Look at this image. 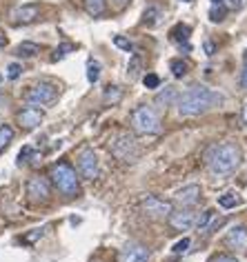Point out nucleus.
<instances>
[{
	"instance_id": "1",
	"label": "nucleus",
	"mask_w": 247,
	"mask_h": 262,
	"mask_svg": "<svg viewBox=\"0 0 247 262\" xmlns=\"http://www.w3.org/2000/svg\"><path fill=\"white\" fill-rule=\"evenodd\" d=\"M223 102V96L218 94V91H212L203 87V84H194L185 91V94L178 96V114L185 116V118H196L200 114H207L210 109L218 107V104Z\"/></svg>"
},
{
	"instance_id": "2",
	"label": "nucleus",
	"mask_w": 247,
	"mask_h": 262,
	"mask_svg": "<svg viewBox=\"0 0 247 262\" xmlns=\"http://www.w3.org/2000/svg\"><path fill=\"white\" fill-rule=\"evenodd\" d=\"M240 160H243V154H240V149L236 145H232V142H218V145H212L205 151L207 167L218 176L234 173L238 169Z\"/></svg>"
},
{
	"instance_id": "3",
	"label": "nucleus",
	"mask_w": 247,
	"mask_h": 262,
	"mask_svg": "<svg viewBox=\"0 0 247 262\" xmlns=\"http://www.w3.org/2000/svg\"><path fill=\"white\" fill-rule=\"evenodd\" d=\"M49 178H51V182H54V187L65 195V198H74V195L80 193V185H78L76 169L71 165H67V162H56V165L49 169Z\"/></svg>"
},
{
	"instance_id": "4",
	"label": "nucleus",
	"mask_w": 247,
	"mask_h": 262,
	"mask_svg": "<svg viewBox=\"0 0 247 262\" xmlns=\"http://www.w3.org/2000/svg\"><path fill=\"white\" fill-rule=\"evenodd\" d=\"M132 127L134 131H138V134H160V120L158 116H156V111L152 107H147V104H142V107H136L132 111Z\"/></svg>"
},
{
	"instance_id": "5",
	"label": "nucleus",
	"mask_w": 247,
	"mask_h": 262,
	"mask_svg": "<svg viewBox=\"0 0 247 262\" xmlns=\"http://www.w3.org/2000/svg\"><path fill=\"white\" fill-rule=\"evenodd\" d=\"M58 98V87L51 82H38L34 87L27 89L25 94V102L31 104V107H45V104L56 102Z\"/></svg>"
},
{
	"instance_id": "6",
	"label": "nucleus",
	"mask_w": 247,
	"mask_h": 262,
	"mask_svg": "<svg viewBox=\"0 0 247 262\" xmlns=\"http://www.w3.org/2000/svg\"><path fill=\"white\" fill-rule=\"evenodd\" d=\"M109 151H112L116 158L122 162H134L138 158V145H136L134 136L129 134H118L109 145Z\"/></svg>"
},
{
	"instance_id": "7",
	"label": "nucleus",
	"mask_w": 247,
	"mask_h": 262,
	"mask_svg": "<svg viewBox=\"0 0 247 262\" xmlns=\"http://www.w3.org/2000/svg\"><path fill=\"white\" fill-rule=\"evenodd\" d=\"M78 173L85 180H94L98 176V156L94 154V149H83L78 154Z\"/></svg>"
},
{
	"instance_id": "8",
	"label": "nucleus",
	"mask_w": 247,
	"mask_h": 262,
	"mask_svg": "<svg viewBox=\"0 0 247 262\" xmlns=\"http://www.w3.org/2000/svg\"><path fill=\"white\" fill-rule=\"evenodd\" d=\"M49 182L45 178H31L27 182V198L29 202H34V205H45V202L49 200Z\"/></svg>"
},
{
	"instance_id": "9",
	"label": "nucleus",
	"mask_w": 247,
	"mask_h": 262,
	"mask_svg": "<svg viewBox=\"0 0 247 262\" xmlns=\"http://www.w3.org/2000/svg\"><path fill=\"white\" fill-rule=\"evenodd\" d=\"M198 213L192 211V209H178V211H172L170 215V225L176 231H190V229L196 227Z\"/></svg>"
},
{
	"instance_id": "10",
	"label": "nucleus",
	"mask_w": 247,
	"mask_h": 262,
	"mask_svg": "<svg viewBox=\"0 0 247 262\" xmlns=\"http://www.w3.org/2000/svg\"><path fill=\"white\" fill-rule=\"evenodd\" d=\"M140 207L147 215H154V218H165V215H172V211H174L170 200H160V198H156V195H147Z\"/></svg>"
},
{
	"instance_id": "11",
	"label": "nucleus",
	"mask_w": 247,
	"mask_h": 262,
	"mask_svg": "<svg viewBox=\"0 0 247 262\" xmlns=\"http://www.w3.org/2000/svg\"><path fill=\"white\" fill-rule=\"evenodd\" d=\"M40 16V5H20V7L11 9L9 20L14 25H29Z\"/></svg>"
},
{
	"instance_id": "12",
	"label": "nucleus",
	"mask_w": 247,
	"mask_h": 262,
	"mask_svg": "<svg viewBox=\"0 0 247 262\" xmlns=\"http://www.w3.org/2000/svg\"><path fill=\"white\" fill-rule=\"evenodd\" d=\"M149 260V249L138 242H132L125 249H120L118 253V262H147Z\"/></svg>"
},
{
	"instance_id": "13",
	"label": "nucleus",
	"mask_w": 247,
	"mask_h": 262,
	"mask_svg": "<svg viewBox=\"0 0 247 262\" xmlns=\"http://www.w3.org/2000/svg\"><path fill=\"white\" fill-rule=\"evenodd\" d=\"M16 118H18V124H20L23 129L31 131V129H36L38 124L43 122L45 114H43V109H38V107H25L23 111H18Z\"/></svg>"
},
{
	"instance_id": "14",
	"label": "nucleus",
	"mask_w": 247,
	"mask_h": 262,
	"mask_svg": "<svg viewBox=\"0 0 247 262\" xmlns=\"http://www.w3.org/2000/svg\"><path fill=\"white\" fill-rule=\"evenodd\" d=\"M225 245L234 249V251H247V227H243V225L232 227L225 238Z\"/></svg>"
},
{
	"instance_id": "15",
	"label": "nucleus",
	"mask_w": 247,
	"mask_h": 262,
	"mask_svg": "<svg viewBox=\"0 0 247 262\" xmlns=\"http://www.w3.org/2000/svg\"><path fill=\"white\" fill-rule=\"evenodd\" d=\"M174 200H176L178 205H183V207H192V205H196V202L200 200V187H198V185L183 187L180 191H176V195H174Z\"/></svg>"
},
{
	"instance_id": "16",
	"label": "nucleus",
	"mask_w": 247,
	"mask_h": 262,
	"mask_svg": "<svg viewBox=\"0 0 247 262\" xmlns=\"http://www.w3.org/2000/svg\"><path fill=\"white\" fill-rule=\"evenodd\" d=\"M190 34H192V29H190V25H183V23H178L176 27H174L172 31H170V36H172V40L176 42V45H180V47H187V42H190Z\"/></svg>"
},
{
	"instance_id": "17",
	"label": "nucleus",
	"mask_w": 247,
	"mask_h": 262,
	"mask_svg": "<svg viewBox=\"0 0 247 262\" xmlns=\"http://www.w3.org/2000/svg\"><path fill=\"white\" fill-rule=\"evenodd\" d=\"M40 54V45H36V42H29V40H25L20 42L16 47V56L18 58H34Z\"/></svg>"
},
{
	"instance_id": "18",
	"label": "nucleus",
	"mask_w": 247,
	"mask_h": 262,
	"mask_svg": "<svg viewBox=\"0 0 247 262\" xmlns=\"http://www.w3.org/2000/svg\"><path fill=\"white\" fill-rule=\"evenodd\" d=\"M105 9H107V3L105 0H85V11L89 16H102L105 14Z\"/></svg>"
},
{
	"instance_id": "19",
	"label": "nucleus",
	"mask_w": 247,
	"mask_h": 262,
	"mask_svg": "<svg viewBox=\"0 0 247 262\" xmlns=\"http://www.w3.org/2000/svg\"><path fill=\"white\" fill-rule=\"evenodd\" d=\"M158 23H160V9L158 7L145 9V14H142V25H147V27H156Z\"/></svg>"
},
{
	"instance_id": "20",
	"label": "nucleus",
	"mask_w": 247,
	"mask_h": 262,
	"mask_svg": "<svg viewBox=\"0 0 247 262\" xmlns=\"http://www.w3.org/2000/svg\"><path fill=\"white\" fill-rule=\"evenodd\" d=\"M174 98H176V89L165 87V91H160V94L156 96V104H160V107H170V104L174 102Z\"/></svg>"
},
{
	"instance_id": "21",
	"label": "nucleus",
	"mask_w": 247,
	"mask_h": 262,
	"mask_svg": "<svg viewBox=\"0 0 247 262\" xmlns=\"http://www.w3.org/2000/svg\"><path fill=\"white\" fill-rule=\"evenodd\" d=\"M102 100H105L107 104H116V102H120L122 100V89L120 87H112V84H109V87L105 89V96H102Z\"/></svg>"
},
{
	"instance_id": "22",
	"label": "nucleus",
	"mask_w": 247,
	"mask_h": 262,
	"mask_svg": "<svg viewBox=\"0 0 247 262\" xmlns=\"http://www.w3.org/2000/svg\"><path fill=\"white\" fill-rule=\"evenodd\" d=\"M11 140H14V129H11L9 124H3V127H0V154L9 147Z\"/></svg>"
},
{
	"instance_id": "23",
	"label": "nucleus",
	"mask_w": 247,
	"mask_h": 262,
	"mask_svg": "<svg viewBox=\"0 0 247 262\" xmlns=\"http://www.w3.org/2000/svg\"><path fill=\"white\" fill-rule=\"evenodd\" d=\"M170 69L176 78H183L187 74V62L183 60V58H174V60L170 62Z\"/></svg>"
},
{
	"instance_id": "24",
	"label": "nucleus",
	"mask_w": 247,
	"mask_h": 262,
	"mask_svg": "<svg viewBox=\"0 0 247 262\" xmlns=\"http://www.w3.org/2000/svg\"><path fill=\"white\" fill-rule=\"evenodd\" d=\"M218 205L223 207V209H234V207L238 205V195L234 193V191H227V193H223L218 198Z\"/></svg>"
},
{
	"instance_id": "25",
	"label": "nucleus",
	"mask_w": 247,
	"mask_h": 262,
	"mask_svg": "<svg viewBox=\"0 0 247 262\" xmlns=\"http://www.w3.org/2000/svg\"><path fill=\"white\" fill-rule=\"evenodd\" d=\"M98 78H100V64L96 60H89L87 62V80L94 84V82H98Z\"/></svg>"
},
{
	"instance_id": "26",
	"label": "nucleus",
	"mask_w": 247,
	"mask_h": 262,
	"mask_svg": "<svg viewBox=\"0 0 247 262\" xmlns=\"http://www.w3.org/2000/svg\"><path fill=\"white\" fill-rule=\"evenodd\" d=\"M114 45L118 49L127 51V54H132V51H134V42L129 40V38H125V36H114Z\"/></svg>"
},
{
	"instance_id": "27",
	"label": "nucleus",
	"mask_w": 247,
	"mask_h": 262,
	"mask_svg": "<svg viewBox=\"0 0 247 262\" xmlns=\"http://www.w3.org/2000/svg\"><path fill=\"white\" fill-rule=\"evenodd\" d=\"M225 14H227V7L225 5H212V9H210V18L214 23H220L225 18Z\"/></svg>"
},
{
	"instance_id": "28",
	"label": "nucleus",
	"mask_w": 247,
	"mask_h": 262,
	"mask_svg": "<svg viewBox=\"0 0 247 262\" xmlns=\"http://www.w3.org/2000/svg\"><path fill=\"white\" fill-rule=\"evenodd\" d=\"M34 154H36V151H34V149H31V147H25L23 151L18 154V165L23 167V165H27V162L31 165V160H34Z\"/></svg>"
},
{
	"instance_id": "29",
	"label": "nucleus",
	"mask_w": 247,
	"mask_h": 262,
	"mask_svg": "<svg viewBox=\"0 0 247 262\" xmlns=\"http://www.w3.org/2000/svg\"><path fill=\"white\" fill-rule=\"evenodd\" d=\"M142 82H145V87H147V89H158L160 78L156 76V74H145V78H142Z\"/></svg>"
},
{
	"instance_id": "30",
	"label": "nucleus",
	"mask_w": 247,
	"mask_h": 262,
	"mask_svg": "<svg viewBox=\"0 0 247 262\" xmlns=\"http://www.w3.org/2000/svg\"><path fill=\"white\" fill-rule=\"evenodd\" d=\"M214 218V211H203L196 220V229H207V222Z\"/></svg>"
},
{
	"instance_id": "31",
	"label": "nucleus",
	"mask_w": 247,
	"mask_h": 262,
	"mask_svg": "<svg viewBox=\"0 0 247 262\" xmlns=\"http://www.w3.org/2000/svg\"><path fill=\"white\" fill-rule=\"evenodd\" d=\"M69 51H74V45H69V42H65V45H60V47H58L56 51H54V60H60V58H65L69 54Z\"/></svg>"
},
{
	"instance_id": "32",
	"label": "nucleus",
	"mask_w": 247,
	"mask_h": 262,
	"mask_svg": "<svg viewBox=\"0 0 247 262\" xmlns=\"http://www.w3.org/2000/svg\"><path fill=\"white\" fill-rule=\"evenodd\" d=\"M20 71H23L20 64H18V62H11L9 67H7V78H9V80H16V78L20 76Z\"/></svg>"
},
{
	"instance_id": "33",
	"label": "nucleus",
	"mask_w": 247,
	"mask_h": 262,
	"mask_svg": "<svg viewBox=\"0 0 247 262\" xmlns=\"http://www.w3.org/2000/svg\"><path fill=\"white\" fill-rule=\"evenodd\" d=\"M138 69H140V58L134 56L129 62V78H138Z\"/></svg>"
},
{
	"instance_id": "34",
	"label": "nucleus",
	"mask_w": 247,
	"mask_h": 262,
	"mask_svg": "<svg viewBox=\"0 0 247 262\" xmlns=\"http://www.w3.org/2000/svg\"><path fill=\"white\" fill-rule=\"evenodd\" d=\"M187 247H190V238L178 240L176 245H174V253H185V251H187Z\"/></svg>"
},
{
	"instance_id": "35",
	"label": "nucleus",
	"mask_w": 247,
	"mask_h": 262,
	"mask_svg": "<svg viewBox=\"0 0 247 262\" xmlns=\"http://www.w3.org/2000/svg\"><path fill=\"white\" fill-rule=\"evenodd\" d=\"M223 5L227 7V11H236L243 7V0H223Z\"/></svg>"
},
{
	"instance_id": "36",
	"label": "nucleus",
	"mask_w": 247,
	"mask_h": 262,
	"mask_svg": "<svg viewBox=\"0 0 247 262\" xmlns=\"http://www.w3.org/2000/svg\"><path fill=\"white\" fill-rule=\"evenodd\" d=\"M212 262H238L236 258H232V255H225V253H220V255H216Z\"/></svg>"
},
{
	"instance_id": "37",
	"label": "nucleus",
	"mask_w": 247,
	"mask_h": 262,
	"mask_svg": "<svg viewBox=\"0 0 247 262\" xmlns=\"http://www.w3.org/2000/svg\"><path fill=\"white\" fill-rule=\"evenodd\" d=\"M243 87H247V51H245V58H243Z\"/></svg>"
},
{
	"instance_id": "38",
	"label": "nucleus",
	"mask_w": 247,
	"mask_h": 262,
	"mask_svg": "<svg viewBox=\"0 0 247 262\" xmlns=\"http://www.w3.org/2000/svg\"><path fill=\"white\" fill-rule=\"evenodd\" d=\"M40 235H43V229H34V233L27 235V238H25V240H27V242H34L36 238H40Z\"/></svg>"
},
{
	"instance_id": "39",
	"label": "nucleus",
	"mask_w": 247,
	"mask_h": 262,
	"mask_svg": "<svg viewBox=\"0 0 247 262\" xmlns=\"http://www.w3.org/2000/svg\"><path fill=\"white\" fill-rule=\"evenodd\" d=\"M112 3H114L116 9H125L127 5H129V0H112Z\"/></svg>"
},
{
	"instance_id": "40",
	"label": "nucleus",
	"mask_w": 247,
	"mask_h": 262,
	"mask_svg": "<svg viewBox=\"0 0 247 262\" xmlns=\"http://www.w3.org/2000/svg\"><path fill=\"white\" fill-rule=\"evenodd\" d=\"M205 51H207V56H212L214 54V45L212 42H205Z\"/></svg>"
},
{
	"instance_id": "41",
	"label": "nucleus",
	"mask_w": 247,
	"mask_h": 262,
	"mask_svg": "<svg viewBox=\"0 0 247 262\" xmlns=\"http://www.w3.org/2000/svg\"><path fill=\"white\" fill-rule=\"evenodd\" d=\"M5 45H7V36H5V34H3V31H0V49H3V47H5Z\"/></svg>"
},
{
	"instance_id": "42",
	"label": "nucleus",
	"mask_w": 247,
	"mask_h": 262,
	"mask_svg": "<svg viewBox=\"0 0 247 262\" xmlns=\"http://www.w3.org/2000/svg\"><path fill=\"white\" fill-rule=\"evenodd\" d=\"M5 104H7V98H5L3 94H0V111H3V107H5Z\"/></svg>"
},
{
	"instance_id": "43",
	"label": "nucleus",
	"mask_w": 247,
	"mask_h": 262,
	"mask_svg": "<svg viewBox=\"0 0 247 262\" xmlns=\"http://www.w3.org/2000/svg\"><path fill=\"white\" fill-rule=\"evenodd\" d=\"M243 118H245V122H247V104L243 107Z\"/></svg>"
},
{
	"instance_id": "44",
	"label": "nucleus",
	"mask_w": 247,
	"mask_h": 262,
	"mask_svg": "<svg viewBox=\"0 0 247 262\" xmlns=\"http://www.w3.org/2000/svg\"><path fill=\"white\" fill-rule=\"evenodd\" d=\"M212 5H223V0H212Z\"/></svg>"
},
{
	"instance_id": "45",
	"label": "nucleus",
	"mask_w": 247,
	"mask_h": 262,
	"mask_svg": "<svg viewBox=\"0 0 247 262\" xmlns=\"http://www.w3.org/2000/svg\"><path fill=\"white\" fill-rule=\"evenodd\" d=\"M180 3H194V0H180Z\"/></svg>"
},
{
	"instance_id": "46",
	"label": "nucleus",
	"mask_w": 247,
	"mask_h": 262,
	"mask_svg": "<svg viewBox=\"0 0 247 262\" xmlns=\"http://www.w3.org/2000/svg\"><path fill=\"white\" fill-rule=\"evenodd\" d=\"M0 80H3V76H0Z\"/></svg>"
}]
</instances>
